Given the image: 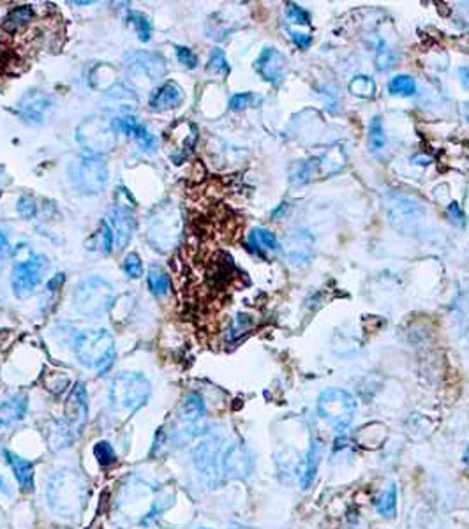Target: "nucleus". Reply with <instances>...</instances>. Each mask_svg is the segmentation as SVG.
Instances as JSON below:
<instances>
[{"instance_id":"16","label":"nucleus","mask_w":469,"mask_h":529,"mask_svg":"<svg viewBox=\"0 0 469 529\" xmlns=\"http://www.w3.org/2000/svg\"><path fill=\"white\" fill-rule=\"evenodd\" d=\"M66 422L71 429H73L74 434H80L83 431L85 423L88 420V392L85 383H76L71 388L69 395H67L66 401Z\"/></svg>"},{"instance_id":"15","label":"nucleus","mask_w":469,"mask_h":529,"mask_svg":"<svg viewBox=\"0 0 469 529\" xmlns=\"http://www.w3.org/2000/svg\"><path fill=\"white\" fill-rule=\"evenodd\" d=\"M118 193L122 194L124 201L121 198H116V205L111 212V230L115 233V240L118 249H124L125 245L131 242L132 235H135L136 230V219L132 216V208L135 205H125V198L129 196L128 189L124 187H118Z\"/></svg>"},{"instance_id":"51","label":"nucleus","mask_w":469,"mask_h":529,"mask_svg":"<svg viewBox=\"0 0 469 529\" xmlns=\"http://www.w3.org/2000/svg\"><path fill=\"white\" fill-rule=\"evenodd\" d=\"M462 462H464L465 467H469V443L464 450V455H462Z\"/></svg>"},{"instance_id":"26","label":"nucleus","mask_w":469,"mask_h":529,"mask_svg":"<svg viewBox=\"0 0 469 529\" xmlns=\"http://www.w3.org/2000/svg\"><path fill=\"white\" fill-rule=\"evenodd\" d=\"M374 508L381 517L393 521L397 515V486L390 483L374 497Z\"/></svg>"},{"instance_id":"2","label":"nucleus","mask_w":469,"mask_h":529,"mask_svg":"<svg viewBox=\"0 0 469 529\" xmlns=\"http://www.w3.org/2000/svg\"><path fill=\"white\" fill-rule=\"evenodd\" d=\"M152 385L143 373L122 371L111 380L108 388V404L115 415L132 416L149 402Z\"/></svg>"},{"instance_id":"6","label":"nucleus","mask_w":469,"mask_h":529,"mask_svg":"<svg viewBox=\"0 0 469 529\" xmlns=\"http://www.w3.org/2000/svg\"><path fill=\"white\" fill-rule=\"evenodd\" d=\"M224 452L222 438L219 434H205V438L194 446L193 450V464L196 473L200 474L201 482L208 489H215L219 486V480L222 476L221 459Z\"/></svg>"},{"instance_id":"31","label":"nucleus","mask_w":469,"mask_h":529,"mask_svg":"<svg viewBox=\"0 0 469 529\" xmlns=\"http://www.w3.org/2000/svg\"><path fill=\"white\" fill-rule=\"evenodd\" d=\"M386 146V136L385 129H383V122L379 117H374L369 124V150L372 153H379Z\"/></svg>"},{"instance_id":"3","label":"nucleus","mask_w":469,"mask_h":529,"mask_svg":"<svg viewBox=\"0 0 469 529\" xmlns=\"http://www.w3.org/2000/svg\"><path fill=\"white\" fill-rule=\"evenodd\" d=\"M73 351L78 362L104 376L115 362V341L106 329L83 330L73 339Z\"/></svg>"},{"instance_id":"22","label":"nucleus","mask_w":469,"mask_h":529,"mask_svg":"<svg viewBox=\"0 0 469 529\" xmlns=\"http://www.w3.org/2000/svg\"><path fill=\"white\" fill-rule=\"evenodd\" d=\"M29 411V397L16 394L0 402V429H8L22 422Z\"/></svg>"},{"instance_id":"7","label":"nucleus","mask_w":469,"mask_h":529,"mask_svg":"<svg viewBox=\"0 0 469 529\" xmlns=\"http://www.w3.org/2000/svg\"><path fill=\"white\" fill-rule=\"evenodd\" d=\"M113 303V286L101 277H87L74 289V305L78 312L88 317H99Z\"/></svg>"},{"instance_id":"12","label":"nucleus","mask_w":469,"mask_h":529,"mask_svg":"<svg viewBox=\"0 0 469 529\" xmlns=\"http://www.w3.org/2000/svg\"><path fill=\"white\" fill-rule=\"evenodd\" d=\"M149 237L152 244L157 245L161 251H170L180 237V217L179 212L171 208H164L156 216L152 217L149 228Z\"/></svg>"},{"instance_id":"4","label":"nucleus","mask_w":469,"mask_h":529,"mask_svg":"<svg viewBox=\"0 0 469 529\" xmlns=\"http://www.w3.org/2000/svg\"><path fill=\"white\" fill-rule=\"evenodd\" d=\"M357 399L342 388H328L318 397V415L337 432L346 431L357 415Z\"/></svg>"},{"instance_id":"18","label":"nucleus","mask_w":469,"mask_h":529,"mask_svg":"<svg viewBox=\"0 0 469 529\" xmlns=\"http://www.w3.org/2000/svg\"><path fill=\"white\" fill-rule=\"evenodd\" d=\"M287 69V59L277 48H265L254 60V71L272 85L283 83Z\"/></svg>"},{"instance_id":"32","label":"nucleus","mask_w":469,"mask_h":529,"mask_svg":"<svg viewBox=\"0 0 469 529\" xmlns=\"http://www.w3.org/2000/svg\"><path fill=\"white\" fill-rule=\"evenodd\" d=\"M249 242L254 249H266V251H277L279 249V240L272 231L265 230V228H256L252 230Z\"/></svg>"},{"instance_id":"5","label":"nucleus","mask_w":469,"mask_h":529,"mask_svg":"<svg viewBox=\"0 0 469 529\" xmlns=\"http://www.w3.org/2000/svg\"><path fill=\"white\" fill-rule=\"evenodd\" d=\"M205 434H208L207 404L198 392H191L186 395L182 406H180L179 422L173 431V439L177 443H186Z\"/></svg>"},{"instance_id":"10","label":"nucleus","mask_w":469,"mask_h":529,"mask_svg":"<svg viewBox=\"0 0 469 529\" xmlns=\"http://www.w3.org/2000/svg\"><path fill=\"white\" fill-rule=\"evenodd\" d=\"M46 270V259L43 256H32L29 261L16 263L11 274V288L18 298H29L43 282Z\"/></svg>"},{"instance_id":"17","label":"nucleus","mask_w":469,"mask_h":529,"mask_svg":"<svg viewBox=\"0 0 469 529\" xmlns=\"http://www.w3.org/2000/svg\"><path fill=\"white\" fill-rule=\"evenodd\" d=\"M53 101L43 90H29L18 102V115L29 124H41L50 117Z\"/></svg>"},{"instance_id":"14","label":"nucleus","mask_w":469,"mask_h":529,"mask_svg":"<svg viewBox=\"0 0 469 529\" xmlns=\"http://www.w3.org/2000/svg\"><path fill=\"white\" fill-rule=\"evenodd\" d=\"M115 129L111 124L99 121H88L78 128V142L88 152V156H101L115 145Z\"/></svg>"},{"instance_id":"9","label":"nucleus","mask_w":469,"mask_h":529,"mask_svg":"<svg viewBox=\"0 0 469 529\" xmlns=\"http://www.w3.org/2000/svg\"><path fill=\"white\" fill-rule=\"evenodd\" d=\"M74 184L87 194H99L108 184V166L102 156H80L71 166Z\"/></svg>"},{"instance_id":"41","label":"nucleus","mask_w":469,"mask_h":529,"mask_svg":"<svg viewBox=\"0 0 469 529\" xmlns=\"http://www.w3.org/2000/svg\"><path fill=\"white\" fill-rule=\"evenodd\" d=\"M124 270L125 274L129 275L131 279H140L143 274V263L142 258H140L136 252H131V254L125 256L124 259Z\"/></svg>"},{"instance_id":"30","label":"nucleus","mask_w":469,"mask_h":529,"mask_svg":"<svg viewBox=\"0 0 469 529\" xmlns=\"http://www.w3.org/2000/svg\"><path fill=\"white\" fill-rule=\"evenodd\" d=\"M349 92L357 97L372 99L376 95V81L367 74H358L348 85Z\"/></svg>"},{"instance_id":"49","label":"nucleus","mask_w":469,"mask_h":529,"mask_svg":"<svg viewBox=\"0 0 469 529\" xmlns=\"http://www.w3.org/2000/svg\"><path fill=\"white\" fill-rule=\"evenodd\" d=\"M9 247V242H8V235L4 233V231L0 230V256H4L6 251H8Z\"/></svg>"},{"instance_id":"35","label":"nucleus","mask_w":469,"mask_h":529,"mask_svg":"<svg viewBox=\"0 0 469 529\" xmlns=\"http://www.w3.org/2000/svg\"><path fill=\"white\" fill-rule=\"evenodd\" d=\"M376 67L379 71H388L395 66L397 62V55L395 51L385 43V41L379 39L378 44H376Z\"/></svg>"},{"instance_id":"23","label":"nucleus","mask_w":469,"mask_h":529,"mask_svg":"<svg viewBox=\"0 0 469 529\" xmlns=\"http://www.w3.org/2000/svg\"><path fill=\"white\" fill-rule=\"evenodd\" d=\"M184 101V90L177 81H166L161 85L154 95L150 97V108L154 111H166L173 110L180 102Z\"/></svg>"},{"instance_id":"37","label":"nucleus","mask_w":469,"mask_h":529,"mask_svg":"<svg viewBox=\"0 0 469 529\" xmlns=\"http://www.w3.org/2000/svg\"><path fill=\"white\" fill-rule=\"evenodd\" d=\"M207 69L214 74H221V76H228L229 74L231 67H229L228 59H226L224 51H222L221 48H214V50H212L210 57H208Z\"/></svg>"},{"instance_id":"24","label":"nucleus","mask_w":469,"mask_h":529,"mask_svg":"<svg viewBox=\"0 0 469 529\" xmlns=\"http://www.w3.org/2000/svg\"><path fill=\"white\" fill-rule=\"evenodd\" d=\"M44 438H46V443L51 452H60V450L73 445V441L76 439V434L67 425L66 420H51L46 427H44Z\"/></svg>"},{"instance_id":"39","label":"nucleus","mask_w":469,"mask_h":529,"mask_svg":"<svg viewBox=\"0 0 469 529\" xmlns=\"http://www.w3.org/2000/svg\"><path fill=\"white\" fill-rule=\"evenodd\" d=\"M92 238H95V240H97V245L102 249V252L109 254V252L113 251V240H115V233H113L111 226H109L106 221H102L101 228H99V231Z\"/></svg>"},{"instance_id":"52","label":"nucleus","mask_w":469,"mask_h":529,"mask_svg":"<svg viewBox=\"0 0 469 529\" xmlns=\"http://www.w3.org/2000/svg\"><path fill=\"white\" fill-rule=\"evenodd\" d=\"M462 336H464V339H465V344H468V348H469V322H468V323H465V327H464V332H462Z\"/></svg>"},{"instance_id":"54","label":"nucleus","mask_w":469,"mask_h":529,"mask_svg":"<svg viewBox=\"0 0 469 529\" xmlns=\"http://www.w3.org/2000/svg\"><path fill=\"white\" fill-rule=\"evenodd\" d=\"M464 117H465V121L469 122V102H465L464 104Z\"/></svg>"},{"instance_id":"21","label":"nucleus","mask_w":469,"mask_h":529,"mask_svg":"<svg viewBox=\"0 0 469 529\" xmlns=\"http://www.w3.org/2000/svg\"><path fill=\"white\" fill-rule=\"evenodd\" d=\"M6 462L11 467L13 474H15L16 482H18L20 489L23 493H32L34 490V476H36V471H34L32 460L25 459V457L18 455V453L11 452V450H4L2 452Z\"/></svg>"},{"instance_id":"42","label":"nucleus","mask_w":469,"mask_h":529,"mask_svg":"<svg viewBox=\"0 0 469 529\" xmlns=\"http://www.w3.org/2000/svg\"><path fill=\"white\" fill-rule=\"evenodd\" d=\"M175 53H177V59L187 69H194L198 66V55L194 53L191 48L187 46H175Z\"/></svg>"},{"instance_id":"55","label":"nucleus","mask_w":469,"mask_h":529,"mask_svg":"<svg viewBox=\"0 0 469 529\" xmlns=\"http://www.w3.org/2000/svg\"><path fill=\"white\" fill-rule=\"evenodd\" d=\"M198 529H210V528H198Z\"/></svg>"},{"instance_id":"36","label":"nucleus","mask_w":469,"mask_h":529,"mask_svg":"<svg viewBox=\"0 0 469 529\" xmlns=\"http://www.w3.org/2000/svg\"><path fill=\"white\" fill-rule=\"evenodd\" d=\"M252 327V317L249 316V314H237L235 316V320H233V323L229 325L228 329V341L229 343H235V341L242 339V337L245 336V334L251 330Z\"/></svg>"},{"instance_id":"53","label":"nucleus","mask_w":469,"mask_h":529,"mask_svg":"<svg viewBox=\"0 0 469 529\" xmlns=\"http://www.w3.org/2000/svg\"><path fill=\"white\" fill-rule=\"evenodd\" d=\"M228 529H252V528H249V525H244V524H231Z\"/></svg>"},{"instance_id":"45","label":"nucleus","mask_w":469,"mask_h":529,"mask_svg":"<svg viewBox=\"0 0 469 529\" xmlns=\"http://www.w3.org/2000/svg\"><path fill=\"white\" fill-rule=\"evenodd\" d=\"M290 34H291L293 43H295V46L300 48V50H307V48L313 44V36H309V34H302V32H299V30H293V29H290Z\"/></svg>"},{"instance_id":"40","label":"nucleus","mask_w":469,"mask_h":529,"mask_svg":"<svg viewBox=\"0 0 469 529\" xmlns=\"http://www.w3.org/2000/svg\"><path fill=\"white\" fill-rule=\"evenodd\" d=\"M286 16L293 23H299V25H306V27L311 25L309 13H307L304 8H300V6L293 4V2H287L286 4Z\"/></svg>"},{"instance_id":"19","label":"nucleus","mask_w":469,"mask_h":529,"mask_svg":"<svg viewBox=\"0 0 469 529\" xmlns=\"http://www.w3.org/2000/svg\"><path fill=\"white\" fill-rule=\"evenodd\" d=\"M314 254V238L309 231L295 230L291 231L286 244V256L291 265L302 268L307 267Z\"/></svg>"},{"instance_id":"8","label":"nucleus","mask_w":469,"mask_h":529,"mask_svg":"<svg viewBox=\"0 0 469 529\" xmlns=\"http://www.w3.org/2000/svg\"><path fill=\"white\" fill-rule=\"evenodd\" d=\"M386 216L388 223L397 233L413 235L422 223V217L426 216L422 205L409 196L402 194H393L386 200Z\"/></svg>"},{"instance_id":"11","label":"nucleus","mask_w":469,"mask_h":529,"mask_svg":"<svg viewBox=\"0 0 469 529\" xmlns=\"http://www.w3.org/2000/svg\"><path fill=\"white\" fill-rule=\"evenodd\" d=\"M222 476L228 480H247L254 473V455L242 441L228 445L221 459Z\"/></svg>"},{"instance_id":"34","label":"nucleus","mask_w":469,"mask_h":529,"mask_svg":"<svg viewBox=\"0 0 469 529\" xmlns=\"http://www.w3.org/2000/svg\"><path fill=\"white\" fill-rule=\"evenodd\" d=\"M316 173V166H314V159L309 161H297L291 168V182L295 186H304V184L311 182V179Z\"/></svg>"},{"instance_id":"46","label":"nucleus","mask_w":469,"mask_h":529,"mask_svg":"<svg viewBox=\"0 0 469 529\" xmlns=\"http://www.w3.org/2000/svg\"><path fill=\"white\" fill-rule=\"evenodd\" d=\"M448 216L451 217V221H457V224H464V214H462L461 207H458V203H451L450 207H448Z\"/></svg>"},{"instance_id":"47","label":"nucleus","mask_w":469,"mask_h":529,"mask_svg":"<svg viewBox=\"0 0 469 529\" xmlns=\"http://www.w3.org/2000/svg\"><path fill=\"white\" fill-rule=\"evenodd\" d=\"M458 78H461V83L465 90H469V66H461L458 67Z\"/></svg>"},{"instance_id":"44","label":"nucleus","mask_w":469,"mask_h":529,"mask_svg":"<svg viewBox=\"0 0 469 529\" xmlns=\"http://www.w3.org/2000/svg\"><path fill=\"white\" fill-rule=\"evenodd\" d=\"M254 101V94L252 92H244V94H235L229 99V110L231 111H242L247 106L252 104Z\"/></svg>"},{"instance_id":"20","label":"nucleus","mask_w":469,"mask_h":529,"mask_svg":"<svg viewBox=\"0 0 469 529\" xmlns=\"http://www.w3.org/2000/svg\"><path fill=\"white\" fill-rule=\"evenodd\" d=\"M111 128L115 129V131L122 132V135L131 136L143 150H152L154 146H156V138H154V135H150L149 129H147L142 122L136 121L135 117H131V115H124V117L121 118H115V121L111 122Z\"/></svg>"},{"instance_id":"38","label":"nucleus","mask_w":469,"mask_h":529,"mask_svg":"<svg viewBox=\"0 0 469 529\" xmlns=\"http://www.w3.org/2000/svg\"><path fill=\"white\" fill-rule=\"evenodd\" d=\"M94 455H95V460H97L102 467L113 466V464L116 462V452L111 446V443H108V441L95 443Z\"/></svg>"},{"instance_id":"48","label":"nucleus","mask_w":469,"mask_h":529,"mask_svg":"<svg viewBox=\"0 0 469 529\" xmlns=\"http://www.w3.org/2000/svg\"><path fill=\"white\" fill-rule=\"evenodd\" d=\"M62 282H64V274H58L57 277H53L50 281V284H48V291H55L57 288H60Z\"/></svg>"},{"instance_id":"27","label":"nucleus","mask_w":469,"mask_h":529,"mask_svg":"<svg viewBox=\"0 0 469 529\" xmlns=\"http://www.w3.org/2000/svg\"><path fill=\"white\" fill-rule=\"evenodd\" d=\"M34 15H36V13H34L32 6H18V8L11 9V11L8 13V16H6L4 22H2V27H4L9 34H13L16 32V30L29 25V22L34 20Z\"/></svg>"},{"instance_id":"50","label":"nucleus","mask_w":469,"mask_h":529,"mask_svg":"<svg viewBox=\"0 0 469 529\" xmlns=\"http://www.w3.org/2000/svg\"><path fill=\"white\" fill-rule=\"evenodd\" d=\"M8 482H6V479L0 474V493H4V494H9V489H8Z\"/></svg>"},{"instance_id":"43","label":"nucleus","mask_w":469,"mask_h":529,"mask_svg":"<svg viewBox=\"0 0 469 529\" xmlns=\"http://www.w3.org/2000/svg\"><path fill=\"white\" fill-rule=\"evenodd\" d=\"M18 214L23 219H34L37 214V205L32 196H22L18 200Z\"/></svg>"},{"instance_id":"29","label":"nucleus","mask_w":469,"mask_h":529,"mask_svg":"<svg viewBox=\"0 0 469 529\" xmlns=\"http://www.w3.org/2000/svg\"><path fill=\"white\" fill-rule=\"evenodd\" d=\"M149 286L150 291L156 296H164L170 293V275L159 265H152L149 268Z\"/></svg>"},{"instance_id":"25","label":"nucleus","mask_w":469,"mask_h":529,"mask_svg":"<svg viewBox=\"0 0 469 529\" xmlns=\"http://www.w3.org/2000/svg\"><path fill=\"white\" fill-rule=\"evenodd\" d=\"M321 462V443L318 438L311 439L309 450L306 453V460H304V471L300 474V486L302 489H309L313 486L314 479H316L318 467Z\"/></svg>"},{"instance_id":"1","label":"nucleus","mask_w":469,"mask_h":529,"mask_svg":"<svg viewBox=\"0 0 469 529\" xmlns=\"http://www.w3.org/2000/svg\"><path fill=\"white\" fill-rule=\"evenodd\" d=\"M90 493V483L81 471L62 467L48 480L46 503L58 518H76L85 510Z\"/></svg>"},{"instance_id":"28","label":"nucleus","mask_w":469,"mask_h":529,"mask_svg":"<svg viewBox=\"0 0 469 529\" xmlns=\"http://www.w3.org/2000/svg\"><path fill=\"white\" fill-rule=\"evenodd\" d=\"M388 92L392 95H400V97H413L419 92L416 80L409 74H397L388 81Z\"/></svg>"},{"instance_id":"13","label":"nucleus","mask_w":469,"mask_h":529,"mask_svg":"<svg viewBox=\"0 0 469 529\" xmlns=\"http://www.w3.org/2000/svg\"><path fill=\"white\" fill-rule=\"evenodd\" d=\"M164 73V62L161 57L152 53H131L128 55V74L131 83L136 87H150L156 83Z\"/></svg>"},{"instance_id":"33","label":"nucleus","mask_w":469,"mask_h":529,"mask_svg":"<svg viewBox=\"0 0 469 529\" xmlns=\"http://www.w3.org/2000/svg\"><path fill=\"white\" fill-rule=\"evenodd\" d=\"M128 25L131 27V29H135L136 36H138L140 41H143V43L150 41V36H152V25H150L149 18H147L143 13H138V11L129 13Z\"/></svg>"}]
</instances>
